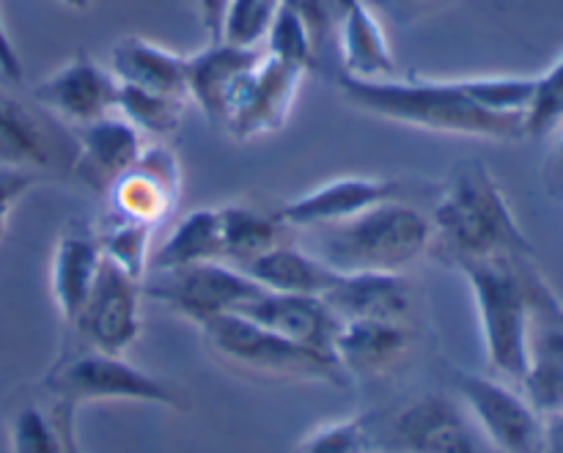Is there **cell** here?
I'll list each match as a JSON object with an SVG mask.
<instances>
[{"label":"cell","instance_id":"cell-44","mask_svg":"<svg viewBox=\"0 0 563 453\" xmlns=\"http://www.w3.org/2000/svg\"><path fill=\"white\" fill-rule=\"evenodd\" d=\"M366 3H374V0H366Z\"/></svg>","mask_w":563,"mask_h":453},{"label":"cell","instance_id":"cell-20","mask_svg":"<svg viewBox=\"0 0 563 453\" xmlns=\"http://www.w3.org/2000/svg\"><path fill=\"white\" fill-rule=\"evenodd\" d=\"M102 262L104 253L97 229L86 223L66 225L53 251V264H49L53 300L66 324L75 322L77 313L86 306Z\"/></svg>","mask_w":563,"mask_h":453},{"label":"cell","instance_id":"cell-25","mask_svg":"<svg viewBox=\"0 0 563 453\" xmlns=\"http://www.w3.org/2000/svg\"><path fill=\"white\" fill-rule=\"evenodd\" d=\"M71 412L75 407L53 394L16 407L11 416V453H77Z\"/></svg>","mask_w":563,"mask_h":453},{"label":"cell","instance_id":"cell-31","mask_svg":"<svg viewBox=\"0 0 563 453\" xmlns=\"http://www.w3.org/2000/svg\"><path fill=\"white\" fill-rule=\"evenodd\" d=\"M462 86L482 108L500 115H522L526 119L528 108H531L537 75L462 77Z\"/></svg>","mask_w":563,"mask_h":453},{"label":"cell","instance_id":"cell-42","mask_svg":"<svg viewBox=\"0 0 563 453\" xmlns=\"http://www.w3.org/2000/svg\"><path fill=\"white\" fill-rule=\"evenodd\" d=\"M66 5H71V9H88V3H91V0H64Z\"/></svg>","mask_w":563,"mask_h":453},{"label":"cell","instance_id":"cell-37","mask_svg":"<svg viewBox=\"0 0 563 453\" xmlns=\"http://www.w3.org/2000/svg\"><path fill=\"white\" fill-rule=\"evenodd\" d=\"M31 185H33V179L27 170L3 168V165H0V236H3L5 223H9L11 207L20 201V196Z\"/></svg>","mask_w":563,"mask_h":453},{"label":"cell","instance_id":"cell-7","mask_svg":"<svg viewBox=\"0 0 563 453\" xmlns=\"http://www.w3.org/2000/svg\"><path fill=\"white\" fill-rule=\"evenodd\" d=\"M42 388L71 407L97 405V401L179 407V399L168 385L132 366L124 355H110V352L86 350L64 357L44 377Z\"/></svg>","mask_w":563,"mask_h":453},{"label":"cell","instance_id":"cell-13","mask_svg":"<svg viewBox=\"0 0 563 453\" xmlns=\"http://www.w3.org/2000/svg\"><path fill=\"white\" fill-rule=\"evenodd\" d=\"M181 192V168L174 148L146 143L141 157L108 187L110 214L157 225L176 207Z\"/></svg>","mask_w":563,"mask_h":453},{"label":"cell","instance_id":"cell-23","mask_svg":"<svg viewBox=\"0 0 563 453\" xmlns=\"http://www.w3.org/2000/svg\"><path fill=\"white\" fill-rule=\"evenodd\" d=\"M341 49V75L361 80H383L394 77V53L388 36L366 0H346L335 25Z\"/></svg>","mask_w":563,"mask_h":453},{"label":"cell","instance_id":"cell-18","mask_svg":"<svg viewBox=\"0 0 563 453\" xmlns=\"http://www.w3.org/2000/svg\"><path fill=\"white\" fill-rule=\"evenodd\" d=\"M240 313L251 319V322L295 341V344H302L308 350L333 357V344L341 330V319L324 302V297L280 295V291L264 289Z\"/></svg>","mask_w":563,"mask_h":453},{"label":"cell","instance_id":"cell-16","mask_svg":"<svg viewBox=\"0 0 563 453\" xmlns=\"http://www.w3.org/2000/svg\"><path fill=\"white\" fill-rule=\"evenodd\" d=\"M416 350L412 324L401 322H341L333 357L346 379L377 383L399 374Z\"/></svg>","mask_w":563,"mask_h":453},{"label":"cell","instance_id":"cell-6","mask_svg":"<svg viewBox=\"0 0 563 453\" xmlns=\"http://www.w3.org/2000/svg\"><path fill=\"white\" fill-rule=\"evenodd\" d=\"M372 445L394 453H487V440L456 396L423 394L385 421L368 418Z\"/></svg>","mask_w":563,"mask_h":453},{"label":"cell","instance_id":"cell-22","mask_svg":"<svg viewBox=\"0 0 563 453\" xmlns=\"http://www.w3.org/2000/svg\"><path fill=\"white\" fill-rule=\"evenodd\" d=\"M110 75L121 86L146 88L190 102L187 97V55L143 36H124L110 49Z\"/></svg>","mask_w":563,"mask_h":453},{"label":"cell","instance_id":"cell-21","mask_svg":"<svg viewBox=\"0 0 563 453\" xmlns=\"http://www.w3.org/2000/svg\"><path fill=\"white\" fill-rule=\"evenodd\" d=\"M264 47H240L229 42H209L198 53L187 55V97L201 108L212 124H223L225 99L240 77L258 64Z\"/></svg>","mask_w":563,"mask_h":453},{"label":"cell","instance_id":"cell-38","mask_svg":"<svg viewBox=\"0 0 563 453\" xmlns=\"http://www.w3.org/2000/svg\"><path fill=\"white\" fill-rule=\"evenodd\" d=\"M225 9H229V0H198V16H201V25L207 31L209 42H220Z\"/></svg>","mask_w":563,"mask_h":453},{"label":"cell","instance_id":"cell-1","mask_svg":"<svg viewBox=\"0 0 563 453\" xmlns=\"http://www.w3.org/2000/svg\"><path fill=\"white\" fill-rule=\"evenodd\" d=\"M429 253L445 267L487 258H533V245L484 159H460L445 176L434 203Z\"/></svg>","mask_w":563,"mask_h":453},{"label":"cell","instance_id":"cell-10","mask_svg":"<svg viewBox=\"0 0 563 453\" xmlns=\"http://www.w3.org/2000/svg\"><path fill=\"white\" fill-rule=\"evenodd\" d=\"M306 69L264 53L225 99L223 130L236 141H256L284 130L297 102Z\"/></svg>","mask_w":563,"mask_h":453},{"label":"cell","instance_id":"cell-2","mask_svg":"<svg viewBox=\"0 0 563 453\" xmlns=\"http://www.w3.org/2000/svg\"><path fill=\"white\" fill-rule=\"evenodd\" d=\"M339 88L352 108L394 121L401 126L440 132V135L482 137V141L515 143L526 141V119L522 115H500L482 108L460 80H434V77H383V80H361L341 75Z\"/></svg>","mask_w":563,"mask_h":453},{"label":"cell","instance_id":"cell-36","mask_svg":"<svg viewBox=\"0 0 563 453\" xmlns=\"http://www.w3.org/2000/svg\"><path fill=\"white\" fill-rule=\"evenodd\" d=\"M280 3L289 5L306 22L308 31L317 38V44H322L330 33H335L341 9H344L346 0H280Z\"/></svg>","mask_w":563,"mask_h":453},{"label":"cell","instance_id":"cell-32","mask_svg":"<svg viewBox=\"0 0 563 453\" xmlns=\"http://www.w3.org/2000/svg\"><path fill=\"white\" fill-rule=\"evenodd\" d=\"M264 42H267L264 44V53L273 55V58L286 60V64L300 66V69L306 71L311 69L313 60H317V38L308 31L306 22L284 3H280L278 14H275Z\"/></svg>","mask_w":563,"mask_h":453},{"label":"cell","instance_id":"cell-24","mask_svg":"<svg viewBox=\"0 0 563 453\" xmlns=\"http://www.w3.org/2000/svg\"><path fill=\"white\" fill-rule=\"evenodd\" d=\"M242 273L267 291L317 297H322L339 278V273L330 269L322 258H317L306 247L291 245V242H280V245L269 247L267 253L245 264Z\"/></svg>","mask_w":563,"mask_h":453},{"label":"cell","instance_id":"cell-43","mask_svg":"<svg viewBox=\"0 0 563 453\" xmlns=\"http://www.w3.org/2000/svg\"><path fill=\"white\" fill-rule=\"evenodd\" d=\"M372 453H394V451H377V449H374Z\"/></svg>","mask_w":563,"mask_h":453},{"label":"cell","instance_id":"cell-5","mask_svg":"<svg viewBox=\"0 0 563 453\" xmlns=\"http://www.w3.org/2000/svg\"><path fill=\"white\" fill-rule=\"evenodd\" d=\"M209 352L225 366L242 374L280 383H328L344 385L350 379L339 368L335 357L295 344L242 313H225L201 328Z\"/></svg>","mask_w":563,"mask_h":453},{"label":"cell","instance_id":"cell-11","mask_svg":"<svg viewBox=\"0 0 563 453\" xmlns=\"http://www.w3.org/2000/svg\"><path fill=\"white\" fill-rule=\"evenodd\" d=\"M528 335L522 394L542 416L563 407V300L537 264L528 273Z\"/></svg>","mask_w":563,"mask_h":453},{"label":"cell","instance_id":"cell-4","mask_svg":"<svg viewBox=\"0 0 563 453\" xmlns=\"http://www.w3.org/2000/svg\"><path fill=\"white\" fill-rule=\"evenodd\" d=\"M533 258H487L462 264L456 273L471 286L478 313L484 355L495 377L520 385L526 374L528 273Z\"/></svg>","mask_w":563,"mask_h":453},{"label":"cell","instance_id":"cell-34","mask_svg":"<svg viewBox=\"0 0 563 453\" xmlns=\"http://www.w3.org/2000/svg\"><path fill=\"white\" fill-rule=\"evenodd\" d=\"M278 9L280 0H229L220 42L240 44V47H262Z\"/></svg>","mask_w":563,"mask_h":453},{"label":"cell","instance_id":"cell-15","mask_svg":"<svg viewBox=\"0 0 563 453\" xmlns=\"http://www.w3.org/2000/svg\"><path fill=\"white\" fill-rule=\"evenodd\" d=\"M115 93H119V82L110 75V69L99 66L86 53L66 60L33 88V99L47 113H55L77 126L115 113Z\"/></svg>","mask_w":563,"mask_h":453},{"label":"cell","instance_id":"cell-40","mask_svg":"<svg viewBox=\"0 0 563 453\" xmlns=\"http://www.w3.org/2000/svg\"><path fill=\"white\" fill-rule=\"evenodd\" d=\"M539 453H563V407L544 416L542 445Z\"/></svg>","mask_w":563,"mask_h":453},{"label":"cell","instance_id":"cell-28","mask_svg":"<svg viewBox=\"0 0 563 453\" xmlns=\"http://www.w3.org/2000/svg\"><path fill=\"white\" fill-rule=\"evenodd\" d=\"M47 126L33 110L0 91V165L3 168H44L49 163Z\"/></svg>","mask_w":563,"mask_h":453},{"label":"cell","instance_id":"cell-30","mask_svg":"<svg viewBox=\"0 0 563 453\" xmlns=\"http://www.w3.org/2000/svg\"><path fill=\"white\" fill-rule=\"evenodd\" d=\"M152 231L154 225L148 223L110 214L108 225L97 234L104 258L130 273L132 278L143 280L148 273V262H152Z\"/></svg>","mask_w":563,"mask_h":453},{"label":"cell","instance_id":"cell-14","mask_svg":"<svg viewBox=\"0 0 563 453\" xmlns=\"http://www.w3.org/2000/svg\"><path fill=\"white\" fill-rule=\"evenodd\" d=\"M405 198V181L388 176H339L302 196L291 198L278 209L275 218L286 229H319V225L341 223L383 201Z\"/></svg>","mask_w":563,"mask_h":453},{"label":"cell","instance_id":"cell-27","mask_svg":"<svg viewBox=\"0 0 563 453\" xmlns=\"http://www.w3.org/2000/svg\"><path fill=\"white\" fill-rule=\"evenodd\" d=\"M218 212L223 229V262L231 267L242 269L269 247L284 242L286 225L275 214L269 218L247 203H225Z\"/></svg>","mask_w":563,"mask_h":453},{"label":"cell","instance_id":"cell-35","mask_svg":"<svg viewBox=\"0 0 563 453\" xmlns=\"http://www.w3.org/2000/svg\"><path fill=\"white\" fill-rule=\"evenodd\" d=\"M372 432L368 418H341L322 423L300 440L297 453H372Z\"/></svg>","mask_w":563,"mask_h":453},{"label":"cell","instance_id":"cell-41","mask_svg":"<svg viewBox=\"0 0 563 453\" xmlns=\"http://www.w3.org/2000/svg\"><path fill=\"white\" fill-rule=\"evenodd\" d=\"M548 181H550V190L553 192H563V135L559 141V148L553 154V163L548 168Z\"/></svg>","mask_w":563,"mask_h":453},{"label":"cell","instance_id":"cell-19","mask_svg":"<svg viewBox=\"0 0 563 453\" xmlns=\"http://www.w3.org/2000/svg\"><path fill=\"white\" fill-rule=\"evenodd\" d=\"M146 137L119 113H108L91 124L80 126L75 170L91 190L108 192V187L135 165Z\"/></svg>","mask_w":563,"mask_h":453},{"label":"cell","instance_id":"cell-3","mask_svg":"<svg viewBox=\"0 0 563 453\" xmlns=\"http://www.w3.org/2000/svg\"><path fill=\"white\" fill-rule=\"evenodd\" d=\"M313 256L330 269L344 273H405L429 253L432 223L429 214L405 198L383 201L341 223L306 231Z\"/></svg>","mask_w":563,"mask_h":453},{"label":"cell","instance_id":"cell-9","mask_svg":"<svg viewBox=\"0 0 563 453\" xmlns=\"http://www.w3.org/2000/svg\"><path fill=\"white\" fill-rule=\"evenodd\" d=\"M456 399L473 418L487 445L500 453H539L544 416L522 390L500 377L454 372Z\"/></svg>","mask_w":563,"mask_h":453},{"label":"cell","instance_id":"cell-39","mask_svg":"<svg viewBox=\"0 0 563 453\" xmlns=\"http://www.w3.org/2000/svg\"><path fill=\"white\" fill-rule=\"evenodd\" d=\"M0 71H3L5 80H14V82L22 80L20 53H16V47L11 44V36L9 31H5L3 20H0Z\"/></svg>","mask_w":563,"mask_h":453},{"label":"cell","instance_id":"cell-26","mask_svg":"<svg viewBox=\"0 0 563 453\" xmlns=\"http://www.w3.org/2000/svg\"><path fill=\"white\" fill-rule=\"evenodd\" d=\"M223 262V229L218 209H196L185 214L168 240L152 251L148 273L190 267V264Z\"/></svg>","mask_w":563,"mask_h":453},{"label":"cell","instance_id":"cell-33","mask_svg":"<svg viewBox=\"0 0 563 453\" xmlns=\"http://www.w3.org/2000/svg\"><path fill=\"white\" fill-rule=\"evenodd\" d=\"M563 130V53L537 75L531 108L526 113V135L548 137Z\"/></svg>","mask_w":563,"mask_h":453},{"label":"cell","instance_id":"cell-17","mask_svg":"<svg viewBox=\"0 0 563 453\" xmlns=\"http://www.w3.org/2000/svg\"><path fill=\"white\" fill-rule=\"evenodd\" d=\"M341 322L412 324L416 284L405 273H344L324 291Z\"/></svg>","mask_w":563,"mask_h":453},{"label":"cell","instance_id":"cell-29","mask_svg":"<svg viewBox=\"0 0 563 453\" xmlns=\"http://www.w3.org/2000/svg\"><path fill=\"white\" fill-rule=\"evenodd\" d=\"M187 99L168 97V93L146 91V88L121 86L115 93V113L124 115L143 137H165L179 130L185 115Z\"/></svg>","mask_w":563,"mask_h":453},{"label":"cell","instance_id":"cell-12","mask_svg":"<svg viewBox=\"0 0 563 453\" xmlns=\"http://www.w3.org/2000/svg\"><path fill=\"white\" fill-rule=\"evenodd\" d=\"M143 280L104 258L86 306L69 324L86 350L124 355L141 335Z\"/></svg>","mask_w":563,"mask_h":453},{"label":"cell","instance_id":"cell-8","mask_svg":"<svg viewBox=\"0 0 563 453\" xmlns=\"http://www.w3.org/2000/svg\"><path fill=\"white\" fill-rule=\"evenodd\" d=\"M262 291L256 280L225 262L190 264V267L148 273V280L143 278V297L159 302L198 328L225 313H240Z\"/></svg>","mask_w":563,"mask_h":453}]
</instances>
